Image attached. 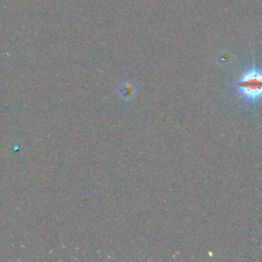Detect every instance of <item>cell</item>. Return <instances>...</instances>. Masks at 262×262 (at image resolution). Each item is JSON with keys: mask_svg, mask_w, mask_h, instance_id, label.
Returning <instances> with one entry per match:
<instances>
[{"mask_svg": "<svg viewBox=\"0 0 262 262\" xmlns=\"http://www.w3.org/2000/svg\"><path fill=\"white\" fill-rule=\"evenodd\" d=\"M233 86L243 100L253 104L260 101L262 99V68L252 66L246 69Z\"/></svg>", "mask_w": 262, "mask_h": 262, "instance_id": "1", "label": "cell"}]
</instances>
